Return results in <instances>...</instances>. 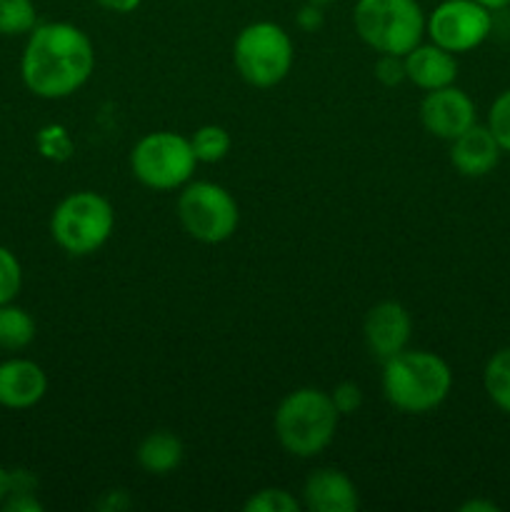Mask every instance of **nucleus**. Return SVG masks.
<instances>
[{
  "label": "nucleus",
  "instance_id": "1",
  "mask_svg": "<svg viewBox=\"0 0 510 512\" xmlns=\"http://www.w3.org/2000/svg\"><path fill=\"white\" fill-rule=\"evenodd\" d=\"M95 70V48L78 25L55 20L38 23L28 33L20 75L25 88L45 100H63L78 93Z\"/></svg>",
  "mask_w": 510,
  "mask_h": 512
},
{
  "label": "nucleus",
  "instance_id": "2",
  "mask_svg": "<svg viewBox=\"0 0 510 512\" xmlns=\"http://www.w3.org/2000/svg\"><path fill=\"white\" fill-rule=\"evenodd\" d=\"M450 388V365L430 350L405 348L383 363V393L400 413H430L445 403Z\"/></svg>",
  "mask_w": 510,
  "mask_h": 512
},
{
  "label": "nucleus",
  "instance_id": "3",
  "mask_svg": "<svg viewBox=\"0 0 510 512\" xmlns=\"http://www.w3.org/2000/svg\"><path fill=\"white\" fill-rule=\"evenodd\" d=\"M340 413L330 393L318 388H300L285 395L275 410L278 443L295 458H315L333 443Z\"/></svg>",
  "mask_w": 510,
  "mask_h": 512
},
{
  "label": "nucleus",
  "instance_id": "4",
  "mask_svg": "<svg viewBox=\"0 0 510 512\" xmlns=\"http://www.w3.org/2000/svg\"><path fill=\"white\" fill-rule=\"evenodd\" d=\"M353 25L358 38L375 53L408 55L423 43L425 13L418 0H358Z\"/></svg>",
  "mask_w": 510,
  "mask_h": 512
},
{
  "label": "nucleus",
  "instance_id": "5",
  "mask_svg": "<svg viewBox=\"0 0 510 512\" xmlns=\"http://www.w3.org/2000/svg\"><path fill=\"white\" fill-rule=\"evenodd\" d=\"M115 228V213L108 198L80 190L58 203L50 218V235L70 255H90L108 243Z\"/></svg>",
  "mask_w": 510,
  "mask_h": 512
},
{
  "label": "nucleus",
  "instance_id": "6",
  "mask_svg": "<svg viewBox=\"0 0 510 512\" xmlns=\"http://www.w3.org/2000/svg\"><path fill=\"white\" fill-rule=\"evenodd\" d=\"M293 40L270 20L245 25L233 45V63L240 78L255 88H273L283 83L293 68Z\"/></svg>",
  "mask_w": 510,
  "mask_h": 512
},
{
  "label": "nucleus",
  "instance_id": "7",
  "mask_svg": "<svg viewBox=\"0 0 510 512\" xmlns=\"http://www.w3.org/2000/svg\"><path fill=\"white\" fill-rule=\"evenodd\" d=\"M198 158L190 138L170 130L148 133L130 153V170L150 190H175L190 183Z\"/></svg>",
  "mask_w": 510,
  "mask_h": 512
},
{
  "label": "nucleus",
  "instance_id": "8",
  "mask_svg": "<svg viewBox=\"0 0 510 512\" xmlns=\"http://www.w3.org/2000/svg\"><path fill=\"white\" fill-rule=\"evenodd\" d=\"M178 218L190 238L205 245H218L233 238L240 213L235 198L223 185L195 180V183H185L180 193Z\"/></svg>",
  "mask_w": 510,
  "mask_h": 512
},
{
  "label": "nucleus",
  "instance_id": "9",
  "mask_svg": "<svg viewBox=\"0 0 510 512\" xmlns=\"http://www.w3.org/2000/svg\"><path fill=\"white\" fill-rule=\"evenodd\" d=\"M493 30V10L478 0H443L425 18L430 43L450 53H470L488 40Z\"/></svg>",
  "mask_w": 510,
  "mask_h": 512
},
{
  "label": "nucleus",
  "instance_id": "10",
  "mask_svg": "<svg viewBox=\"0 0 510 512\" xmlns=\"http://www.w3.org/2000/svg\"><path fill=\"white\" fill-rule=\"evenodd\" d=\"M420 123L440 140H455L475 125V103L465 90L455 85L428 90L420 103Z\"/></svg>",
  "mask_w": 510,
  "mask_h": 512
},
{
  "label": "nucleus",
  "instance_id": "11",
  "mask_svg": "<svg viewBox=\"0 0 510 512\" xmlns=\"http://www.w3.org/2000/svg\"><path fill=\"white\" fill-rule=\"evenodd\" d=\"M365 345L373 353V358L388 360L398 355L400 350L408 348L410 333H413V320H410L408 310L395 300H383L375 303L368 310L363 323Z\"/></svg>",
  "mask_w": 510,
  "mask_h": 512
},
{
  "label": "nucleus",
  "instance_id": "12",
  "mask_svg": "<svg viewBox=\"0 0 510 512\" xmlns=\"http://www.w3.org/2000/svg\"><path fill=\"white\" fill-rule=\"evenodd\" d=\"M48 393V375L35 360L13 358L0 363V405L8 410H28Z\"/></svg>",
  "mask_w": 510,
  "mask_h": 512
},
{
  "label": "nucleus",
  "instance_id": "13",
  "mask_svg": "<svg viewBox=\"0 0 510 512\" xmlns=\"http://www.w3.org/2000/svg\"><path fill=\"white\" fill-rule=\"evenodd\" d=\"M500 153L503 148L490 133L488 125L475 123L458 138L450 140V163L465 178H485L488 173H493L495 165L500 163Z\"/></svg>",
  "mask_w": 510,
  "mask_h": 512
},
{
  "label": "nucleus",
  "instance_id": "14",
  "mask_svg": "<svg viewBox=\"0 0 510 512\" xmlns=\"http://www.w3.org/2000/svg\"><path fill=\"white\" fill-rule=\"evenodd\" d=\"M303 505L310 512H355L360 505L358 488L340 470L320 468L305 480Z\"/></svg>",
  "mask_w": 510,
  "mask_h": 512
},
{
  "label": "nucleus",
  "instance_id": "15",
  "mask_svg": "<svg viewBox=\"0 0 510 512\" xmlns=\"http://www.w3.org/2000/svg\"><path fill=\"white\" fill-rule=\"evenodd\" d=\"M405 78L425 93L445 88L458 78V60H455V53L440 48V45L420 43L405 55Z\"/></svg>",
  "mask_w": 510,
  "mask_h": 512
},
{
  "label": "nucleus",
  "instance_id": "16",
  "mask_svg": "<svg viewBox=\"0 0 510 512\" xmlns=\"http://www.w3.org/2000/svg\"><path fill=\"white\" fill-rule=\"evenodd\" d=\"M183 443L178 435L168 433V430H155V433L145 435L138 445V465L150 475H168L183 463Z\"/></svg>",
  "mask_w": 510,
  "mask_h": 512
},
{
  "label": "nucleus",
  "instance_id": "17",
  "mask_svg": "<svg viewBox=\"0 0 510 512\" xmlns=\"http://www.w3.org/2000/svg\"><path fill=\"white\" fill-rule=\"evenodd\" d=\"M35 340V320L30 318L28 310L18 308L13 303L0 305V348L23 350Z\"/></svg>",
  "mask_w": 510,
  "mask_h": 512
},
{
  "label": "nucleus",
  "instance_id": "18",
  "mask_svg": "<svg viewBox=\"0 0 510 512\" xmlns=\"http://www.w3.org/2000/svg\"><path fill=\"white\" fill-rule=\"evenodd\" d=\"M483 385L488 398L495 403V408L510 415V345L490 355L483 370Z\"/></svg>",
  "mask_w": 510,
  "mask_h": 512
},
{
  "label": "nucleus",
  "instance_id": "19",
  "mask_svg": "<svg viewBox=\"0 0 510 512\" xmlns=\"http://www.w3.org/2000/svg\"><path fill=\"white\" fill-rule=\"evenodd\" d=\"M190 145H193L198 163H220L230 153L233 140H230V133L223 125H203L193 133Z\"/></svg>",
  "mask_w": 510,
  "mask_h": 512
},
{
  "label": "nucleus",
  "instance_id": "20",
  "mask_svg": "<svg viewBox=\"0 0 510 512\" xmlns=\"http://www.w3.org/2000/svg\"><path fill=\"white\" fill-rule=\"evenodd\" d=\"M38 25L33 0H0V35H25Z\"/></svg>",
  "mask_w": 510,
  "mask_h": 512
},
{
  "label": "nucleus",
  "instance_id": "21",
  "mask_svg": "<svg viewBox=\"0 0 510 512\" xmlns=\"http://www.w3.org/2000/svg\"><path fill=\"white\" fill-rule=\"evenodd\" d=\"M245 512H298L300 503L295 495L283 488H265L250 495L243 505Z\"/></svg>",
  "mask_w": 510,
  "mask_h": 512
},
{
  "label": "nucleus",
  "instance_id": "22",
  "mask_svg": "<svg viewBox=\"0 0 510 512\" xmlns=\"http://www.w3.org/2000/svg\"><path fill=\"white\" fill-rule=\"evenodd\" d=\"M23 288V268L13 250L0 245V305L13 303Z\"/></svg>",
  "mask_w": 510,
  "mask_h": 512
},
{
  "label": "nucleus",
  "instance_id": "23",
  "mask_svg": "<svg viewBox=\"0 0 510 512\" xmlns=\"http://www.w3.org/2000/svg\"><path fill=\"white\" fill-rule=\"evenodd\" d=\"M38 150L48 160L63 163V160H68L73 155L75 145L63 125H48V128H43L38 133Z\"/></svg>",
  "mask_w": 510,
  "mask_h": 512
},
{
  "label": "nucleus",
  "instance_id": "24",
  "mask_svg": "<svg viewBox=\"0 0 510 512\" xmlns=\"http://www.w3.org/2000/svg\"><path fill=\"white\" fill-rule=\"evenodd\" d=\"M488 128L495 135L500 148H503V153H510V88L503 90L490 105Z\"/></svg>",
  "mask_w": 510,
  "mask_h": 512
},
{
  "label": "nucleus",
  "instance_id": "25",
  "mask_svg": "<svg viewBox=\"0 0 510 512\" xmlns=\"http://www.w3.org/2000/svg\"><path fill=\"white\" fill-rule=\"evenodd\" d=\"M375 78L385 85V88H395L405 78V55H388L380 53V58L375 60Z\"/></svg>",
  "mask_w": 510,
  "mask_h": 512
},
{
  "label": "nucleus",
  "instance_id": "26",
  "mask_svg": "<svg viewBox=\"0 0 510 512\" xmlns=\"http://www.w3.org/2000/svg\"><path fill=\"white\" fill-rule=\"evenodd\" d=\"M330 398H333L335 408H338L340 415H353V413H358L360 405H363V390H360V385L345 380V383L335 385V390L330 393Z\"/></svg>",
  "mask_w": 510,
  "mask_h": 512
},
{
  "label": "nucleus",
  "instance_id": "27",
  "mask_svg": "<svg viewBox=\"0 0 510 512\" xmlns=\"http://www.w3.org/2000/svg\"><path fill=\"white\" fill-rule=\"evenodd\" d=\"M0 508L10 512H40L43 510V503L35 498V493H15V495H5Z\"/></svg>",
  "mask_w": 510,
  "mask_h": 512
},
{
  "label": "nucleus",
  "instance_id": "28",
  "mask_svg": "<svg viewBox=\"0 0 510 512\" xmlns=\"http://www.w3.org/2000/svg\"><path fill=\"white\" fill-rule=\"evenodd\" d=\"M298 23L303 25L305 30H315L323 25V13H320V5L318 3H310L303 5V10L298 13Z\"/></svg>",
  "mask_w": 510,
  "mask_h": 512
},
{
  "label": "nucleus",
  "instance_id": "29",
  "mask_svg": "<svg viewBox=\"0 0 510 512\" xmlns=\"http://www.w3.org/2000/svg\"><path fill=\"white\" fill-rule=\"evenodd\" d=\"M95 3H98L100 8L110 10V13L125 15V13H133V10H138L143 0H95Z\"/></svg>",
  "mask_w": 510,
  "mask_h": 512
},
{
  "label": "nucleus",
  "instance_id": "30",
  "mask_svg": "<svg viewBox=\"0 0 510 512\" xmlns=\"http://www.w3.org/2000/svg\"><path fill=\"white\" fill-rule=\"evenodd\" d=\"M500 508L490 500H468V503L460 505V512H498Z\"/></svg>",
  "mask_w": 510,
  "mask_h": 512
},
{
  "label": "nucleus",
  "instance_id": "31",
  "mask_svg": "<svg viewBox=\"0 0 510 512\" xmlns=\"http://www.w3.org/2000/svg\"><path fill=\"white\" fill-rule=\"evenodd\" d=\"M5 495H8V470L0 465V505H3Z\"/></svg>",
  "mask_w": 510,
  "mask_h": 512
},
{
  "label": "nucleus",
  "instance_id": "32",
  "mask_svg": "<svg viewBox=\"0 0 510 512\" xmlns=\"http://www.w3.org/2000/svg\"><path fill=\"white\" fill-rule=\"evenodd\" d=\"M480 5H485V8H490V10H500V8H505V5H510V0H478Z\"/></svg>",
  "mask_w": 510,
  "mask_h": 512
},
{
  "label": "nucleus",
  "instance_id": "33",
  "mask_svg": "<svg viewBox=\"0 0 510 512\" xmlns=\"http://www.w3.org/2000/svg\"><path fill=\"white\" fill-rule=\"evenodd\" d=\"M310 3H318V5H328V3H333V0H310Z\"/></svg>",
  "mask_w": 510,
  "mask_h": 512
}]
</instances>
